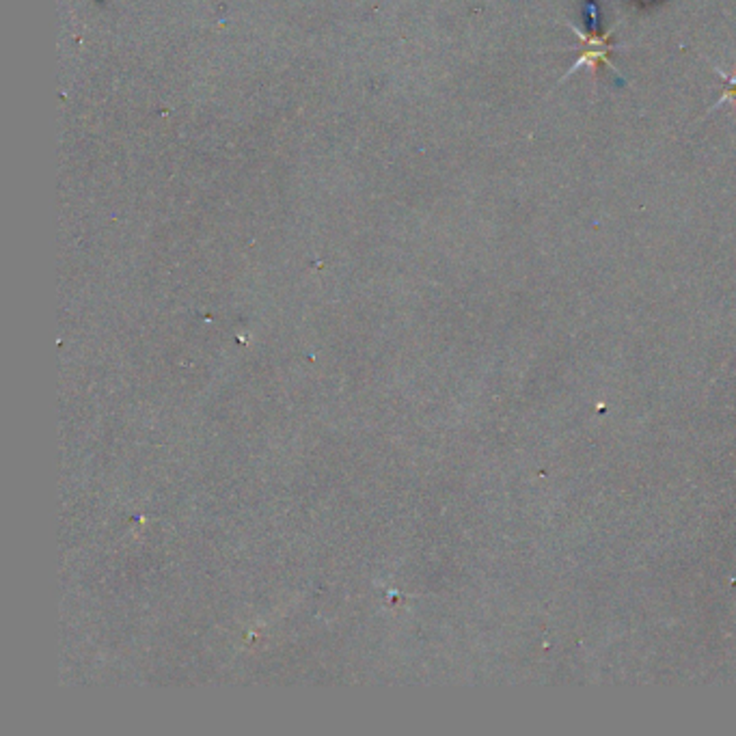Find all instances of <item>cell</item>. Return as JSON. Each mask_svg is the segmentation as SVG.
I'll return each instance as SVG.
<instances>
[{"mask_svg": "<svg viewBox=\"0 0 736 736\" xmlns=\"http://www.w3.org/2000/svg\"><path fill=\"white\" fill-rule=\"evenodd\" d=\"M598 61H603V63H607L609 68L613 69V72H618V69H615V65H613V61H609V54H607V50H590V52H586V54H581L579 57V61H577L575 65H572L570 68V72H568V76L570 74H575L577 69L579 68H583V65H590L592 69H596V65H598Z\"/></svg>", "mask_w": 736, "mask_h": 736, "instance_id": "6da1fadb", "label": "cell"}, {"mask_svg": "<svg viewBox=\"0 0 736 736\" xmlns=\"http://www.w3.org/2000/svg\"><path fill=\"white\" fill-rule=\"evenodd\" d=\"M715 72H717V76H722V78L726 80V86H723V89H726V94L719 97L717 104L713 106V111L722 106L723 102H732V104H736V72L734 74H726L723 69H719V68H715Z\"/></svg>", "mask_w": 736, "mask_h": 736, "instance_id": "7a4b0ae2", "label": "cell"}]
</instances>
